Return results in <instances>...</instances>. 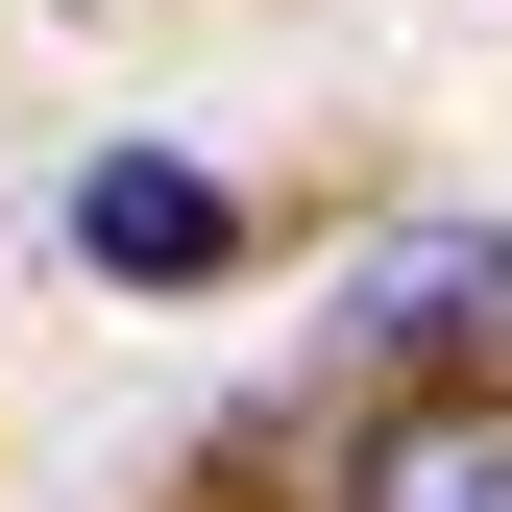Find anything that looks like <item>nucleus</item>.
<instances>
[{"label": "nucleus", "instance_id": "2", "mask_svg": "<svg viewBox=\"0 0 512 512\" xmlns=\"http://www.w3.org/2000/svg\"><path fill=\"white\" fill-rule=\"evenodd\" d=\"M342 512H512V391H415V415L342 464Z\"/></svg>", "mask_w": 512, "mask_h": 512}, {"label": "nucleus", "instance_id": "1", "mask_svg": "<svg viewBox=\"0 0 512 512\" xmlns=\"http://www.w3.org/2000/svg\"><path fill=\"white\" fill-rule=\"evenodd\" d=\"M74 244H98L122 293H196L220 244H244V220H220V171H171V147H98V196H74Z\"/></svg>", "mask_w": 512, "mask_h": 512}]
</instances>
